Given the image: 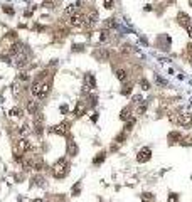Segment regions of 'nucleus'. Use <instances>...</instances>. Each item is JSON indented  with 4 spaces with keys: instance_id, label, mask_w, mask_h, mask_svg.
<instances>
[{
    "instance_id": "f257e3e1",
    "label": "nucleus",
    "mask_w": 192,
    "mask_h": 202,
    "mask_svg": "<svg viewBox=\"0 0 192 202\" xmlns=\"http://www.w3.org/2000/svg\"><path fill=\"white\" fill-rule=\"evenodd\" d=\"M69 173V162L66 158H59L52 167V175L54 179H64Z\"/></svg>"
},
{
    "instance_id": "f03ea898",
    "label": "nucleus",
    "mask_w": 192,
    "mask_h": 202,
    "mask_svg": "<svg viewBox=\"0 0 192 202\" xmlns=\"http://www.w3.org/2000/svg\"><path fill=\"white\" fill-rule=\"evenodd\" d=\"M49 89H51V84L47 83H36L32 86V94L37 98V99H44V98L49 94Z\"/></svg>"
},
{
    "instance_id": "7ed1b4c3",
    "label": "nucleus",
    "mask_w": 192,
    "mask_h": 202,
    "mask_svg": "<svg viewBox=\"0 0 192 202\" xmlns=\"http://www.w3.org/2000/svg\"><path fill=\"white\" fill-rule=\"evenodd\" d=\"M84 22H86V15L81 14V12H76L74 15H71L69 24H71V27H74V29H81V27H84Z\"/></svg>"
},
{
    "instance_id": "20e7f679",
    "label": "nucleus",
    "mask_w": 192,
    "mask_h": 202,
    "mask_svg": "<svg viewBox=\"0 0 192 202\" xmlns=\"http://www.w3.org/2000/svg\"><path fill=\"white\" fill-rule=\"evenodd\" d=\"M68 131H69V123L68 121H61V123H58V125L49 128V133H54V135H66Z\"/></svg>"
},
{
    "instance_id": "39448f33",
    "label": "nucleus",
    "mask_w": 192,
    "mask_h": 202,
    "mask_svg": "<svg viewBox=\"0 0 192 202\" xmlns=\"http://www.w3.org/2000/svg\"><path fill=\"white\" fill-rule=\"evenodd\" d=\"M172 121L185 128V126H190L192 125V115H190V113H182V115L177 116V118H172Z\"/></svg>"
},
{
    "instance_id": "423d86ee",
    "label": "nucleus",
    "mask_w": 192,
    "mask_h": 202,
    "mask_svg": "<svg viewBox=\"0 0 192 202\" xmlns=\"http://www.w3.org/2000/svg\"><path fill=\"white\" fill-rule=\"evenodd\" d=\"M19 150L22 152V153H30V152H34V145L30 140H27V138H22V140H19L17 143Z\"/></svg>"
},
{
    "instance_id": "0eeeda50",
    "label": "nucleus",
    "mask_w": 192,
    "mask_h": 202,
    "mask_svg": "<svg viewBox=\"0 0 192 202\" xmlns=\"http://www.w3.org/2000/svg\"><path fill=\"white\" fill-rule=\"evenodd\" d=\"M152 158V150L150 148H141L140 152H138V155H137V160L140 163H145V162H148V160Z\"/></svg>"
},
{
    "instance_id": "6e6552de",
    "label": "nucleus",
    "mask_w": 192,
    "mask_h": 202,
    "mask_svg": "<svg viewBox=\"0 0 192 202\" xmlns=\"http://www.w3.org/2000/svg\"><path fill=\"white\" fill-rule=\"evenodd\" d=\"M98 22V14H96V10H91L89 14L86 15V22H84V27H88V29H91L94 24Z\"/></svg>"
},
{
    "instance_id": "1a4fd4ad",
    "label": "nucleus",
    "mask_w": 192,
    "mask_h": 202,
    "mask_svg": "<svg viewBox=\"0 0 192 202\" xmlns=\"http://www.w3.org/2000/svg\"><path fill=\"white\" fill-rule=\"evenodd\" d=\"M29 160H30V169H34V170H42V158H40L39 155H32Z\"/></svg>"
},
{
    "instance_id": "9d476101",
    "label": "nucleus",
    "mask_w": 192,
    "mask_h": 202,
    "mask_svg": "<svg viewBox=\"0 0 192 202\" xmlns=\"http://www.w3.org/2000/svg\"><path fill=\"white\" fill-rule=\"evenodd\" d=\"M177 20H179V24L184 25V27H189V25H190V19H189V15L184 14V12H180V14L177 15Z\"/></svg>"
},
{
    "instance_id": "9b49d317",
    "label": "nucleus",
    "mask_w": 192,
    "mask_h": 202,
    "mask_svg": "<svg viewBox=\"0 0 192 202\" xmlns=\"http://www.w3.org/2000/svg\"><path fill=\"white\" fill-rule=\"evenodd\" d=\"M84 111H86V105H84L83 101H79V103L76 105V108H74V115H76V116H83Z\"/></svg>"
},
{
    "instance_id": "f8f14e48",
    "label": "nucleus",
    "mask_w": 192,
    "mask_h": 202,
    "mask_svg": "<svg viewBox=\"0 0 192 202\" xmlns=\"http://www.w3.org/2000/svg\"><path fill=\"white\" fill-rule=\"evenodd\" d=\"M68 155H71V157H76L78 155V147H76L74 141H69V143H68Z\"/></svg>"
},
{
    "instance_id": "ddd939ff",
    "label": "nucleus",
    "mask_w": 192,
    "mask_h": 202,
    "mask_svg": "<svg viewBox=\"0 0 192 202\" xmlns=\"http://www.w3.org/2000/svg\"><path fill=\"white\" fill-rule=\"evenodd\" d=\"M115 27H116V24H115V20H113V19H108V20L103 22V30H106V32H108V30H111V29H115Z\"/></svg>"
},
{
    "instance_id": "4468645a",
    "label": "nucleus",
    "mask_w": 192,
    "mask_h": 202,
    "mask_svg": "<svg viewBox=\"0 0 192 202\" xmlns=\"http://www.w3.org/2000/svg\"><path fill=\"white\" fill-rule=\"evenodd\" d=\"M177 141H182L180 133H177V131H172V133L169 135V143H177Z\"/></svg>"
},
{
    "instance_id": "2eb2a0df",
    "label": "nucleus",
    "mask_w": 192,
    "mask_h": 202,
    "mask_svg": "<svg viewBox=\"0 0 192 202\" xmlns=\"http://www.w3.org/2000/svg\"><path fill=\"white\" fill-rule=\"evenodd\" d=\"M27 110H29V113L36 115L37 110H39V105H37V101H29V103H27Z\"/></svg>"
},
{
    "instance_id": "dca6fc26",
    "label": "nucleus",
    "mask_w": 192,
    "mask_h": 202,
    "mask_svg": "<svg viewBox=\"0 0 192 202\" xmlns=\"http://www.w3.org/2000/svg\"><path fill=\"white\" fill-rule=\"evenodd\" d=\"M141 202H155V197L150 192H143L141 194Z\"/></svg>"
},
{
    "instance_id": "f3484780",
    "label": "nucleus",
    "mask_w": 192,
    "mask_h": 202,
    "mask_svg": "<svg viewBox=\"0 0 192 202\" xmlns=\"http://www.w3.org/2000/svg\"><path fill=\"white\" fill-rule=\"evenodd\" d=\"M116 78H118V81L123 83V81L127 79V71H125V69H116Z\"/></svg>"
},
{
    "instance_id": "a211bd4d",
    "label": "nucleus",
    "mask_w": 192,
    "mask_h": 202,
    "mask_svg": "<svg viewBox=\"0 0 192 202\" xmlns=\"http://www.w3.org/2000/svg\"><path fill=\"white\" fill-rule=\"evenodd\" d=\"M103 160H105V152H99L98 155L94 157V160H93V163L94 165H99V163L103 162Z\"/></svg>"
},
{
    "instance_id": "6ab92c4d",
    "label": "nucleus",
    "mask_w": 192,
    "mask_h": 202,
    "mask_svg": "<svg viewBox=\"0 0 192 202\" xmlns=\"http://www.w3.org/2000/svg\"><path fill=\"white\" fill-rule=\"evenodd\" d=\"M64 14L66 15H74V14H76V5H74V4L68 5V7H66V10H64Z\"/></svg>"
},
{
    "instance_id": "aec40b11",
    "label": "nucleus",
    "mask_w": 192,
    "mask_h": 202,
    "mask_svg": "<svg viewBox=\"0 0 192 202\" xmlns=\"http://www.w3.org/2000/svg\"><path fill=\"white\" fill-rule=\"evenodd\" d=\"M145 110H147V105H145V103H140V105H138V108H137V115H141Z\"/></svg>"
},
{
    "instance_id": "412c9836",
    "label": "nucleus",
    "mask_w": 192,
    "mask_h": 202,
    "mask_svg": "<svg viewBox=\"0 0 192 202\" xmlns=\"http://www.w3.org/2000/svg\"><path fill=\"white\" fill-rule=\"evenodd\" d=\"M133 125H135V118H131L130 121H127V125H125V131H130Z\"/></svg>"
},
{
    "instance_id": "4be33fe9",
    "label": "nucleus",
    "mask_w": 192,
    "mask_h": 202,
    "mask_svg": "<svg viewBox=\"0 0 192 202\" xmlns=\"http://www.w3.org/2000/svg\"><path fill=\"white\" fill-rule=\"evenodd\" d=\"M140 86H141V89H150V84H148V81H147V79H141L140 81Z\"/></svg>"
},
{
    "instance_id": "5701e85b",
    "label": "nucleus",
    "mask_w": 192,
    "mask_h": 202,
    "mask_svg": "<svg viewBox=\"0 0 192 202\" xmlns=\"http://www.w3.org/2000/svg\"><path fill=\"white\" fill-rule=\"evenodd\" d=\"M103 7L110 10V9L113 7V0H103Z\"/></svg>"
},
{
    "instance_id": "b1692460",
    "label": "nucleus",
    "mask_w": 192,
    "mask_h": 202,
    "mask_svg": "<svg viewBox=\"0 0 192 202\" xmlns=\"http://www.w3.org/2000/svg\"><path fill=\"white\" fill-rule=\"evenodd\" d=\"M99 40H101V42L108 40V32H106V30H101V36H99Z\"/></svg>"
},
{
    "instance_id": "393cba45",
    "label": "nucleus",
    "mask_w": 192,
    "mask_h": 202,
    "mask_svg": "<svg viewBox=\"0 0 192 202\" xmlns=\"http://www.w3.org/2000/svg\"><path fill=\"white\" fill-rule=\"evenodd\" d=\"M19 113H20V111H19L17 108H12L10 111H9V115H10V116H19Z\"/></svg>"
},
{
    "instance_id": "a878e982",
    "label": "nucleus",
    "mask_w": 192,
    "mask_h": 202,
    "mask_svg": "<svg viewBox=\"0 0 192 202\" xmlns=\"http://www.w3.org/2000/svg\"><path fill=\"white\" fill-rule=\"evenodd\" d=\"M86 83H89L91 88H94V79H93V76H86Z\"/></svg>"
},
{
    "instance_id": "bb28decb",
    "label": "nucleus",
    "mask_w": 192,
    "mask_h": 202,
    "mask_svg": "<svg viewBox=\"0 0 192 202\" xmlns=\"http://www.w3.org/2000/svg\"><path fill=\"white\" fill-rule=\"evenodd\" d=\"M169 202H177V194H170V195H169Z\"/></svg>"
},
{
    "instance_id": "cd10ccee",
    "label": "nucleus",
    "mask_w": 192,
    "mask_h": 202,
    "mask_svg": "<svg viewBox=\"0 0 192 202\" xmlns=\"http://www.w3.org/2000/svg\"><path fill=\"white\" fill-rule=\"evenodd\" d=\"M121 120H128V110H123V111H121Z\"/></svg>"
},
{
    "instance_id": "c85d7f7f",
    "label": "nucleus",
    "mask_w": 192,
    "mask_h": 202,
    "mask_svg": "<svg viewBox=\"0 0 192 202\" xmlns=\"http://www.w3.org/2000/svg\"><path fill=\"white\" fill-rule=\"evenodd\" d=\"M4 12H5V14H10V15L14 14V10H12L10 7H4Z\"/></svg>"
},
{
    "instance_id": "c756f323",
    "label": "nucleus",
    "mask_w": 192,
    "mask_h": 202,
    "mask_svg": "<svg viewBox=\"0 0 192 202\" xmlns=\"http://www.w3.org/2000/svg\"><path fill=\"white\" fill-rule=\"evenodd\" d=\"M19 79H20V81H27V79H29V76H27V74H20V76H19Z\"/></svg>"
},
{
    "instance_id": "7c9ffc66",
    "label": "nucleus",
    "mask_w": 192,
    "mask_h": 202,
    "mask_svg": "<svg viewBox=\"0 0 192 202\" xmlns=\"http://www.w3.org/2000/svg\"><path fill=\"white\" fill-rule=\"evenodd\" d=\"M187 52H189V56L192 57V44H189V46H187Z\"/></svg>"
},
{
    "instance_id": "2f4dec72",
    "label": "nucleus",
    "mask_w": 192,
    "mask_h": 202,
    "mask_svg": "<svg viewBox=\"0 0 192 202\" xmlns=\"http://www.w3.org/2000/svg\"><path fill=\"white\" fill-rule=\"evenodd\" d=\"M61 113H68V106H61Z\"/></svg>"
},
{
    "instance_id": "473e14b6",
    "label": "nucleus",
    "mask_w": 192,
    "mask_h": 202,
    "mask_svg": "<svg viewBox=\"0 0 192 202\" xmlns=\"http://www.w3.org/2000/svg\"><path fill=\"white\" fill-rule=\"evenodd\" d=\"M187 32H189V36L192 37V25H189V27H187Z\"/></svg>"
},
{
    "instance_id": "72a5a7b5",
    "label": "nucleus",
    "mask_w": 192,
    "mask_h": 202,
    "mask_svg": "<svg viewBox=\"0 0 192 202\" xmlns=\"http://www.w3.org/2000/svg\"><path fill=\"white\" fill-rule=\"evenodd\" d=\"M32 202H42V200H40V199H36V200H32Z\"/></svg>"
}]
</instances>
